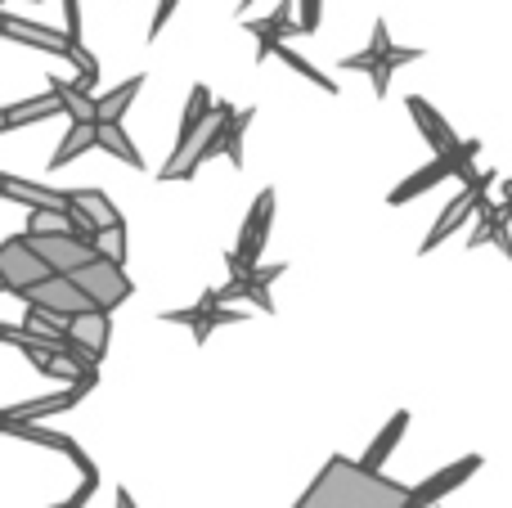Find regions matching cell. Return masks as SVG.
<instances>
[{"label":"cell","mask_w":512,"mask_h":508,"mask_svg":"<svg viewBox=\"0 0 512 508\" xmlns=\"http://www.w3.org/2000/svg\"><path fill=\"white\" fill-rule=\"evenodd\" d=\"M95 149H104V153H113V158H122L126 167H144L140 153H135V144H131V135L122 131V122H95Z\"/></svg>","instance_id":"2e32d148"},{"label":"cell","mask_w":512,"mask_h":508,"mask_svg":"<svg viewBox=\"0 0 512 508\" xmlns=\"http://www.w3.org/2000/svg\"><path fill=\"white\" fill-rule=\"evenodd\" d=\"M140 86H144V77H131V81H122L117 90L99 95V99H95V122H122L126 108H131V99L140 95Z\"/></svg>","instance_id":"e0dca14e"},{"label":"cell","mask_w":512,"mask_h":508,"mask_svg":"<svg viewBox=\"0 0 512 508\" xmlns=\"http://www.w3.org/2000/svg\"><path fill=\"white\" fill-rule=\"evenodd\" d=\"M117 508H135V500H131V491H126V486L117 491Z\"/></svg>","instance_id":"7402d4cb"},{"label":"cell","mask_w":512,"mask_h":508,"mask_svg":"<svg viewBox=\"0 0 512 508\" xmlns=\"http://www.w3.org/2000/svg\"><path fill=\"white\" fill-rule=\"evenodd\" d=\"M405 423H409V414H396V419L387 423V432H382V437H378V446H373V459H364V468H373L382 455H387L391 446H396V441H400V432H405Z\"/></svg>","instance_id":"ffe728a7"},{"label":"cell","mask_w":512,"mask_h":508,"mask_svg":"<svg viewBox=\"0 0 512 508\" xmlns=\"http://www.w3.org/2000/svg\"><path fill=\"white\" fill-rule=\"evenodd\" d=\"M68 207H72V216H77V225H81V234H86V239H95V234L122 225V212H117V207L108 203L99 189H81V194H72Z\"/></svg>","instance_id":"8fae6325"},{"label":"cell","mask_w":512,"mask_h":508,"mask_svg":"<svg viewBox=\"0 0 512 508\" xmlns=\"http://www.w3.org/2000/svg\"><path fill=\"white\" fill-rule=\"evenodd\" d=\"M63 333H68V342L81 351L86 360H104V351H108V333H113V315L108 311H86V315H77V320H68L63 324Z\"/></svg>","instance_id":"30bf717a"},{"label":"cell","mask_w":512,"mask_h":508,"mask_svg":"<svg viewBox=\"0 0 512 508\" xmlns=\"http://www.w3.org/2000/svg\"><path fill=\"white\" fill-rule=\"evenodd\" d=\"M504 194H508V207H512V180H508V189H504Z\"/></svg>","instance_id":"603a6c76"},{"label":"cell","mask_w":512,"mask_h":508,"mask_svg":"<svg viewBox=\"0 0 512 508\" xmlns=\"http://www.w3.org/2000/svg\"><path fill=\"white\" fill-rule=\"evenodd\" d=\"M270 221H274V189H265L252 203L239 243H234V252H230V275H248V270L261 266V248H265V239H270Z\"/></svg>","instance_id":"ba28073f"},{"label":"cell","mask_w":512,"mask_h":508,"mask_svg":"<svg viewBox=\"0 0 512 508\" xmlns=\"http://www.w3.org/2000/svg\"><path fill=\"white\" fill-rule=\"evenodd\" d=\"M162 320H171V324H189V333H194L198 342H207L221 324H239L243 320V311H234V306H225L221 302V293H203V302L198 306H189V311H167Z\"/></svg>","instance_id":"9c48e42d"},{"label":"cell","mask_w":512,"mask_h":508,"mask_svg":"<svg viewBox=\"0 0 512 508\" xmlns=\"http://www.w3.org/2000/svg\"><path fill=\"white\" fill-rule=\"evenodd\" d=\"M27 302V311H36V315H50V320H59V324H68V320H77V315H86V311H95V306L86 302V297L72 288V279L68 275H50L45 284H36V288H27V293H18Z\"/></svg>","instance_id":"52a82bcc"},{"label":"cell","mask_w":512,"mask_h":508,"mask_svg":"<svg viewBox=\"0 0 512 508\" xmlns=\"http://www.w3.org/2000/svg\"><path fill=\"white\" fill-rule=\"evenodd\" d=\"M27 243H32V252L50 266V275H77L81 266L99 261L95 243H90L86 234H27Z\"/></svg>","instance_id":"8992f818"},{"label":"cell","mask_w":512,"mask_h":508,"mask_svg":"<svg viewBox=\"0 0 512 508\" xmlns=\"http://www.w3.org/2000/svg\"><path fill=\"white\" fill-rule=\"evenodd\" d=\"M95 252L104 261H117V266H122L126 261V225H113V230H104V234H95Z\"/></svg>","instance_id":"d6986e66"},{"label":"cell","mask_w":512,"mask_h":508,"mask_svg":"<svg viewBox=\"0 0 512 508\" xmlns=\"http://www.w3.org/2000/svg\"><path fill=\"white\" fill-rule=\"evenodd\" d=\"M301 5V32H315L319 27V9H324V0H297Z\"/></svg>","instance_id":"44dd1931"},{"label":"cell","mask_w":512,"mask_h":508,"mask_svg":"<svg viewBox=\"0 0 512 508\" xmlns=\"http://www.w3.org/2000/svg\"><path fill=\"white\" fill-rule=\"evenodd\" d=\"M477 468H481V459L472 455V459H459V464H450L441 477H427L423 486H414V504H418V508H423V504H436L445 491H454V486H459L463 477H472Z\"/></svg>","instance_id":"9a60e30c"},{"label":"cell","mask_w":512,"mask_h":508,"mask_svg":"<svg viewBox=\"0 0 512 508\" xmlns=\"http://www.w3.org/2000/svg\"><path fill=\"white\" fill-rule=\"evenodd\" d=\"M45 279H50V266L32 252L27 234H9V239L0 243V288L18 297V293H27V288L45 284Z\"/></svg>","instance_id":"5b68a950"},{"label":"cell","mask_w":512,"mask_h":508,"mask_svg":"<svg viewBox=\"0 0 512 508\" xmlns=\"http://www.w3.org/2000/svg\"><path fill=\"white\" fill-rule=\"evenodd\" d=\"M414 59H423V50H414V45H396V41H391V32H387V18H378V23H373L369 45H364L360 54H346L342 68L364 72V77L373 81V90H378V95H387V90H391V72H400L405 63H414Z\"/></svg>","instance_id":"3957f363"},{"label":"cell","mask_w":512,"mask_h":508,"mask_svg":"<svg viewBox=\"0 0 512 508\" xmlns=\"http://www.w3.org/2000/svg\"><path fill=\"white\" fill-rule=\"evenodd\" d=\"M477 230L468 234V248H481V243H495L499 252H508V261H512V234H508V212L512 207H490V203H481L477 207Z\"/></svg>","instance_id":"4fadbf2b"},{"label":"cell","mask_w":512,"mask_h":508,"mask_svg":"<svg viewBox=\"0 0 512 508\" xmlns=\"http://www.w3.org/2000/svg\"><path fill=\"white\" fill-rule=\"evenodd\" d=\"M292 508H418L414 486H400L382 477L378 468H364L346 455H328L319 477L306 486Z\"/></svg>","instance_id":"6da1fadb"},{"label":"cell","mask_w":512,"mask_h":508,"mask_svg":"<svg viewBox=\"0 0 512 508\" xmlns=\"http://www.w3.org/2000/svg\"><path fill=\"white\" fill-rule=\"evenodd\" d=\"M248 32L256 36V59H270L279 45H288V36H301V23L292 18V0H283L270 18H256V23H248Z\"/></svg>","instance_id":"7c38bea8"},{"label":"cell","mask_w":512,"mask_h":508,"mask_svg":"<svg viewBox=\"0 0 512 508\" xmlns=\"http://www.w3.org/2000/svg\"><path fill=\"white\" fill-rule=\"evenodd\" d=\"M481 203H486V189H472V185L463 189V194L450 203V212H445V221H441V225H432V234H427V239H423V252H436V243H445V239H450V234L459 230L463 221H468V212H477Z\"/></svg>","instance_id":"5bb4252c"},{"label":"cell","mask_w":512,"mask_h":508,"mask_svg":"<svg viewBox=\"0 0 512 508\" xmlns=\"http://www.w3.org/2000/svg\"><path fill=\"white\" fill-rule=\"evenodd\" d=\"M68 279L95 311H108V315H113V306H122L126 297H131V279H126V270L117 266V261H104V257L90 261V266H81L77 275H68Z\"/></svg>","instance_id":"277c9868"},{"label":"cell","mask_w":512,"mask_h":508,"mask_svg":"<svg viewBox=\"0 0 512 508\" xmlns=\"http://www.w3.org/2000/svg\"><path fill=\"white\" fill-rule=\"evenodd\" d=\"M256 122V108H234V104H212L207 117L198 122V131H189L185 140H176L167 167L158 171V180H194L198 167L212 158H230L234 167H243V135Z\"/></svg>","instance_id":"7a4b0ae2"},{"label":"cell","mask_w":512,"mask_h":508,"mask_svg":"<svg viewBox=\"0 0 512 508\" xmlns=\"http://www.w3.org/2000/svg\"><path fill=\"white\" fill-rule=\"evenodd\" d=\"M90 149H95V122H72V126H68V135H63V144L54 149L50 167H54V171L68 167L72 158H81V153H90Z\"/></svg>","instance_id":"ac0fdd59"}]
</instances>
